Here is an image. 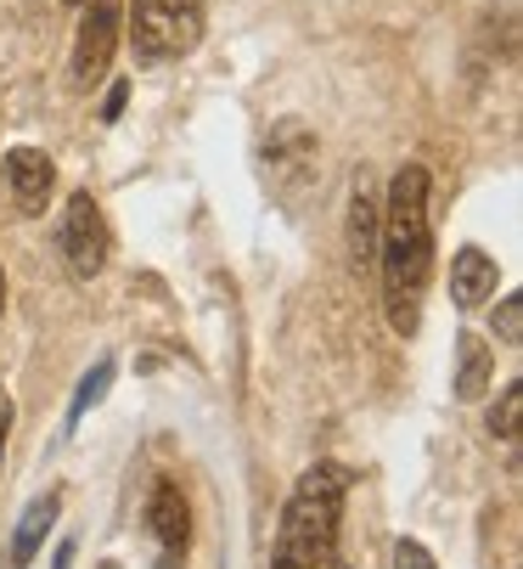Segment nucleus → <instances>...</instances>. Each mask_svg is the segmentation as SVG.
Segmentation results:
<instances>
[{
	"label": "nucleus",
	"mask_w": 523,
	"mask_h": 569,
	"mask_svg": "<svg viewBox=\"0 0 523 569\" xmlns=\"http://www.w3.org/2000/svg\"><path fill=\"white\" fill-rule=\"evenodd\" d=\"M119 40H124V0H79V34H73V57H68V73L79 91L108 79Z\"/></svg>",
	"instance_id": "obj_5"
},
{
	"label": "nucleus",
	"mask_w": 523,
	"mask_h": 569,
	"mask_svg": "<svg viewBox=\"0 0 523 569\" xmlns=\"http://www.w3.org/2000/svg\"><path fill=\"white\" fill-rule=\"evenodd\" d=\"M147 530L163 552V569H174V558H187V541H192V508L181 497L174 479H158L152 497H147Z\"/></svg>",
	"instance_id": "obj_7"
},
{
	"label": "nucleus",
	"mask_w": 523,
	"mask_h": 569,
	"mask_svg": "<svg viewBox=\"0 0 523 569\" xmlns=\"http://www.w3.org/2000/svg\"><path fill=\"white\" fill-rule=\"evenodd\" d=\"M68 563H73V541H62V547H57V558H51V569H68Z\"/></svg>",
	"instance_id": "obj_19"
},
{
	"label": "nucleus",
	"mask_w": 523,
	"mask_h": 569,
	"mask_svg": "<svg viewBox=\"0 0 523 569\" xmlns=\"http://www.w3.org/2000/svg\"><path fill=\"white\" fill-rule=\"evenodd\" d=\"M490 293H495V260H490L484 249H462V254L451 260V299H456L462 310H479Z\"/></svg>",
	"instance_id": "obj_10"
},
{
	"label": "nucleus",
	"mask_w": 523,
	"mask_h": 569,
	"mask_svg": "<svg viewBox=\"0 0 523 569\" xmlns=\"http://www.w3.org/2000/svg\"><path fill=\"white\" fill-rule=\"evenodd\" d=\"M495 378V356L484 350L479 333H462L456 339V400H479Z\"/></svg>",
	"instance_id": "obj_12"
},
{
	"label": "nucleus",
	"mask_w": 523,
	"mask_h": 569,
	"mask_svg": "<svg viewBox=\"0 0 523 569\" xmlns=\"http://www.w3.org/2000/svg\"><path fill=\"white\" fill-rule=\"evenodd\" d=\"M0 316H7V277H0Z\"/></svg>",
	"instance_id": "obj_20"
},
{
	"label": "nucleus",
	"mask_w": 523,
	"mask_h": 569,
	"mask_svg": "<svg viewBox=\"0 0 523 569\" xmlns=\"http://www.w3.org/2000/svg\"><path fill=\"white\" fill-rule=\"evenodd\" d=\"M7 187H12V203L23 214H46V203L57 192V164L40 147H12L7 152Z\"/></svg>",
	"instance_id": "obj_8"
},
{
	"label": "nucleus",
	"mask_w": 523,
	"mask_h": 569,
	"mask_svg": "<svg viewBox=\"0 0 523 569\" xmlns=\"http://www.w3.org/2000/svg\"><path fill=\"white\" fill-rule=\"evenodd\" d=\"M349 260L378 266V198L366 192V181L349 192Z\"/></svg>",
	"instance_id": "obj_11"
},
{
	"label": "nucleus",
	"mask_w": 523,
	"mask_h": 569,
	"mask_svg": "<svg viewBox=\"0 0 523 569\" xmlns=\"http://www.w3.org/2000/svg\"><path fill=\"white\" fill-rule=\"evenodd\" d=\"M517 418H523V383H506L501 400H495V412H490V435L506 440L517 451Z\"/></svg>",
	"instance_id": "obj_14"
},
{
	"label": "nucleus",
	"mask_w": 523,
	"mask_h": 569,
	"mask_svg": "<svg viewBox=\"0 0 523 569\" xmlns=\"http://www.w3.org/2000/svg\"><path fill=\"white\" fill-rule=\"evenodd\" d=\"M203 0H124V34L141 68L181 62L203 40Z\"/></svg>",
	"instance_id": "obj_3"
},
{
	"label": "nucleus",
	"mask_w": 523,
	"mask_h": 569,
	"mask_svg": "<svg viewBox=\"0 0 523 569\" xmlns=\"http://www.w3.org/2000/svg\"><path fill=\"white\" fill-rule=\"evenodd\" d=\"M495 333L506 339V345H517V333H523V299L512 293V299H501V316H495Z\"/></svg>",
	"instance_id": "obj_16"
},
{
	"label": "nucleus",
	"mask_w": 523,
	"mask_h": 569,
	"mask_svg": "<svg viewBox=\"0 0 523 569\" xmlns=\"http://www.w3.org/2000/svg\"><path fill=\"white\" fill-rule=\"evenodd\" d=\"M124 97H130V86L119 79V86L108 91V102H102V119H119V113H124Z\"/></svg>",
	"instance_id": "obj_17"
},
{
	"label": "nucleus",
	"mask_w": 523,
	"mask_h": 569,
	"mask_svg": "<svg viewBox=\"0 0 523 569\" xmlns=\"http://www.w3.org/2000/svg\"><path fill=\"white\" fill-rule=\"evenodd\" d=\"M57 513H62V497H57V491H46L40 502H29V508H23V519H18V530H12L7 569H29V563H34V552L46 547V530L57 525Z\"/></svg>",
	"instance_id": "obj_9"
},
{
	"label": "nucleus",
	"mask_w": 523,
	"mask_h": 569,
	"mask_svg": "<svg viewBox=\"0 0 523 569\" xmlns=\"http://www.w3.org/2000/svg\"><path fill=\"white\" fill-rule=\"evenodd\" d=\"M378 271L389 328L411 339L422 328V293L433 277V220H428V170L400 164L378 209Z\"/></svg>",
	"instance_id": "obj_1"
},
{
	"label": "nucleus",
	"mask_w": 523,
	"mask_h": 569,
	"mask_svg": "<svg viewBox=\"0 0 523 569\" xmlns=\"http://www.w3.org/2000/svg\"><path fill=\"white\" fill-rule=\"evenodd\" d=\"M68 7H79V0H68Z\"/></svg>",
	"instance_id": "obj_21"
},
{
	"label": "nucleus",
	"mask_w": 523,
	"mask_h": 569,
	"mask_svg": "<svg viewBox=\"0 0 523 569\" xmlns=\"http://www.w3.org/2000/svg\"><path fill=\"white\" fill-rule=\"evenodd\" d=\"M259 176L282 209H299L304 192L315 187V136L299 119H276L265 147H259Z\"/></svg>",
	"instance_id": "obj_4"
},
{
	"label": "nucleus",
	"mask_w": 523,
	"mask_h": 569,
	"mask_svg": "<svg viewBox=\"0 0 523 569\" xmlns=\"http://www.w3.org/2000/svg\"><path fill=\"white\" fill-rule=\"evenodd\" d=\"M108 383H113V361H97L91 372L79 378V389H73V400H68V429H73V423H79V418H84V412H91V406L108 395Z\"/></svg>",
	"instance_id": "obj_13"
},
{
	"label": "nucleus",
	"mask_w": 523,
	"mask_h": 569,
	"mask_svg": "<svg viewBox=\"0 0 523 569\" xmlns=\"http://www.w3.org/2000/svg\"><path fill=\"white\" fill-rule=\"evenodd\" d=\"M394 569H440V563H433V552H428L422 541L400 536V541H394Z\"/></svg>",
	"instance_id": "obj_15"
},
{
	"label": "nucleus",
	"mask_w": 523,
	"mask_h": 569,
	"mask_svg": "<svg viewBox=\"0 0 523 569\" xmlns=\"http://www.w3.org/2000/svg\"><path fill=\"white\" fill-rule=\"evenodd\" d=\"M343 497H349V473L338 462L304 468L282 508V525H276L271 569H349V558L338 547Z\"/></svg>",
	"instance_id": "obj_2"
},
{
	"label": "nucleus",
	"mask_w": 523,
	"mask_h": 569,
	"mask_svg": "<svg viewBox=\"0 0 523 569\" xmlns=\"http://www.w3.org/2000/svg\"><path fill=\"white\" fill-rule=\"evenodd\" d=\"M7 435H12V400L0 395V462H7Z\"/></svg>",
	"instance_id": "obj_18"
},
{
	"label": "nucleus",
	"mask_w": 523,
	"mask_h": 569,
	"mask_svg": "<svg viewBox=\"0 0 523 569\" xmlns=\"http://www.w3.org/2000/svg\"><path fill=\"white\" fill-rule=\"evenodd\" d=\"M57 249H62V266L73 282H91L108 254H113V231H108V214L91 192H73L68 209H62V226H57Z\"/></svg>",
	"instance_id": "obj_6"
}]
</instances>
